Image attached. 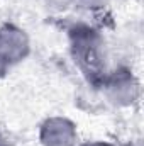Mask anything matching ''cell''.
<instances>
[{"mask_svg": "<svg viewBox=\"0 0 144 146\" xmlns=\"http://www.w3.org/2000/svg\"><path fill=\"white\" fill-rule=\"evenodd\" d=\"M70 58L78 68L85 82L97 88L100 87L104 76L108 72V53L107 41L100 27L95 24L76 21L65 29Z\"/></svg>", "mask_w": 144, "mask_h": 146, "instance_id": "cell-1", "label": "cell"}, {"mask_svg": "<svg viewBox=\"0 0 144 146\" xmlns=\"http://www.w3.org/2000/svg\"><path fill=\"white\" fill-rule=\"evenodd\" d=\"M98 90L115 109H132L141 100V80L126 65L108 68Z\"/></svg>", "mask_w": 144, "mask_h": 146, "instance_id": "cell-2", "label": "cell"}, {"mask_svg": "<svg viewBox=\"0 0 144 146\" xmlns=\"http://www.w3.org/2000/svg\"><path fill=\"white\" fill-rule=\"evenodd\" d=\"M32 53V42L29 33L15 24L3 22L0 24V61L10 70L24 63Z\"/></svg>", "mask_w": 144, "mask_h": 146, "instance_id": "cell-3", "label": "cell"}, {"mask_svg": "<svg viewBox=\"0 0 144 146\" xmlns=\"http://www.w3.org/2000/svg\"><path fill=\"white\" fill-rule=\"evenodd\" d=\"M37 141L41 146H78V124L66 115H49L39 124Z\"/></svg>", "mask_w": 144, "mask_h": 146, "instance_id": "cell-4", "label": "cell"}, {"mask_svg": "<svg viewBox=\"0 0 144 146\" xmlns=\"http://www.w3.org/2000/svg\"><path fill=\"white\" fill-rule=\"evenodd\" d=\"M110 2L112 0H73V9L92 15H102L110 9Z\"/></svg>", "mask_w": 144, "mask_h": 146, "instance_id": "cell-5", "label": "cell"}, {"mask_svg": "<svg viewBox=\"0 0 144 146\" xmlns=\"http://www.w3.org/2000/svg\"><path fill=\"white\" fill-rule=\"evenodd\" d=\"M44 7L54 14H65L73 9V0H42Z\"/></svg>", "mask_w": 144, "mask_h": 146, "instance_id": "cell-6", "label": "cell"}, {"mask_svg": "<svg viewBox=\"0 0 144 146\" xmlns=\"http://www.w3.org/2000/svg\"><path fill=\"white\" fill-rule=\"evenodd\" d=\"M78 146H119L114 141L108 139H88V141H80Z\"/></svg>", "mask_w": 144, "mask_h": 146, "instance_id": "cell-7", "label": "cell"}, {"mask_svg": "<svg viewBox=\"0 0 144 146\" xmlns=\"http://www.w3.org/2000/svg\"><path fill=\"white\" fill-rule=\"evenodd\" d=\"M0 146H12V141L9 139V136L0 129Z\"/></svg>", "mask_w": 144, "mask_h": 146, "instance_id": "cell-8", "label": "cell"}, {"mask_svg": "<svg viewBox=\"0 0 144 146\" xmlns=\"http://www.w3.org/2000/svg\"><path fill=\"white\" fill-rule=\"evenodd\" d=\"M9 72H10V68H9L7 65H3V63L0 61V78H3V76H5V75H7Z\"/></svg>", "mask_w": 144, "mask_h": 146, "instance_id": "cell-9", "label": "cell"}]
</instances>
